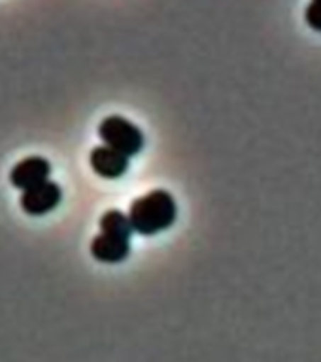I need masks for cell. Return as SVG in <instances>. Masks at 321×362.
I'll return each mask as SVG.
<instances>
[{"label":"cell","instance_id":"6da1fadb","mask_svg":"<svg viewBox=\"0 0 321 362\" xmlns=\"http://www.w3.org/2000/svg\"><path fill=\"white\" fill-rule=\"evenodd\" d=\"M176 217H178V206L172 194L163 189L136 198L129 209L130 225L142 236H153L167 230L169 226L174 225Z\"/></svg>","mask_w":321,"mask_h":362},{"label":"cell","instance_id":"7a4b0ae2","mask_svg":"<svg viewBox=\"0 0 321 362\" xmlns=\"http://www.w3.org/2000/svg\"><path fill=\"white\" fill-rule=\"evenodd\" d=\"M98 136L104 146L123 153L125 157H135L144 147V134L135 123L121 115H110L98 124Z\"/></svg>","mask_w":321,"mask_h":362},{"label":"cell","instance_id":"3957f363","mask_svg":"<svg viewBox=\"0 0 321 362\" xmlns=\"http://www.w3.org/2000/svg\"><path fill=\"white\" fill-rule=\"evenodd\" d=\"M62 191L55 181H44L42 185H36L28 191H23L19 198V206L28 215H45L61 204Z\"/></svg>","mask_w":321,"mask_h":362},{"label":"cell","instance_id":"277c9868","mask_svg":"<svg viewBox=\"0 0 321 362\" xmlns=\"http://www.w3.org/2000/svg\"><path fill=\"white\" fill-rule=\"evenodd\" d=\"M51 164L44 157H27L19 160V163L11 168L10 181L11 185L28 191L36 185H42L44 181L50 180Z\"/></svg>","mask_w":321,"mask_h":362},{"label":"cell","instance_id":"5b68a950","mask_svg":"<svg viewBox=\"0 0 321 362\" xmlns=\"http://www.w3.org/2000/svg\"><path fill=\"white\" fill-rule=\"evenodd\" d=\"M129 253H130L129 238L101 232V234L93 238V242H91V255H93L98 262L118 264V262H123V260L129 257Z\"/></svg>","mask_w":321,"mask_h":362},{"label":"cell","instance_id":"8992f818","mask_svg":"<svg viewBox=\"0 0 321 362\" xmlns=\"http://www.w3.org/2000/svg\"><path fill=\"white\" fill-rule=\"evenodd\" d=\"M89 163L91 168L95 170V174L106 177V180H118L129 170V157H125L123 153L116 151L108 146L95 147L91 151Z\"/></svg>","mask_w":321,"mask_h":362},{"label":"cell","instance_id":"52a82bcc","mask_svg":"<svg viewBox=\"0 0 321 362\" xmlns=\"http://www.w3.org/2000/svg\"><path fill=\"white\" fill-rule=\"evenodd\" d=\"M101 232H106V234H116V236L129 238L133 236V225H130L129 215H125L123 211L119 209H110L101 217Z\"/></svg>","mask_w":321,"mask_h":362},{"label":"cell","instance_id":"ba28073f","mask_svg":"<svg viewBox=\"0 0 321 362\" xmlns=\"http://www.w3.org/2000/svg\"><path fill=\"white\" fill-rule=\"evenodd\" d=\"M305 19H306V23H308V25L314 28V30H320L321 33V2H317V0H312L310 4L306 6Z\"/></svg>","mask_w":321,"mask_h":362},{"label":"cell","instance_id":"9c48e42d","mask_svg":"<svg viewBox=\"0 0 321 362\" xmlns=\"http://www.w3.org/2000/svg\"><path fill=\"white\" fill-rule=\"evenodd\" d=\"M317 2H321V0H317Z\"/></svg>","mask_w":321,"mask_h":362}]
</instances>
